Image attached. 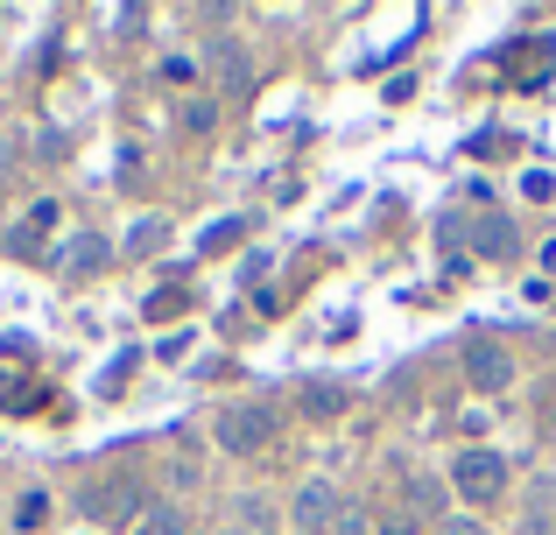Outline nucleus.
Returning a JSON list of instances; mask_svg holds the SVG:
<instances>
[{
    "mask_svg": "<svg viewBox=\"0 0 556 535\" xmlns=\"http://www.w3.org/2000/svg\"><path fill=\"white\" fill-rule=\"evenodd\" d=\"M521 535H543V508H535V514H529V522H521Z\"/></svg>",
    "mask_w": 556,
    "mask_h": 535,
    "instance_id": "obj_23",
    "label": "nucleus"
},
{
    "mask_svg": "<svg viewBox=\"0 0 556 535\" xmlns=\"http://www.w3.org/2000/svg\"><path fill=\"white\" fill-rule=\"evenodd\" d=\"M374 535H416V522H408V514H380Z\"/></svg>",
    "mask_w": 556,
    "mask_h": 535,
    "instance_id": "obj_22",
    "label": "nucleus"
},
{
    "mask_svg": "<svg viewBox=\"0 0 556 535\" xmlns=\"http://www.w3.org/2000/svg\"><path fill=\"white\" fill-rule=\"evenodd\" d=\"M380 99H388V106H402V99H416V78H388V85H380Z\"/></svg>",
    "mask_w": 556,
    "mask_h": 535,
    "instance_id": "obj_20",
    "label": "nucleus"
},
{
    "mask_svg": "<svg viewBox=\"0 0 556 535\" xmlns=\"http://www.w3.org/2000/svg\"><path fill=\"white\" fill-rule=\"evenodd\" d=\"M472 254H479V262H515V254H521L515 219H507V212H486V219L472 226Z\"/></svg>",
    "mask_w": 556,
    "mask_h": 535,
    "instance_id": "obj_6",
    "label": "nucleus"
},
{
    "mask_svg": "<svg viewBox=\"0 0 556 535\" xmlns=\"http://www.w3.org/2000/svg\"><path fill=\"white\" fill-rule=\"evenodd\" d=\"M232 522H240V535H275V528H282V514H275V500L240 494V500H232Z\"/></svg>",
    "mask_w": 556,
    "mask_h": 535,
    "instance_id": "obj_9",
    "label": "nucleus"
},
{
    "mask_svg": "<svg viewBox=\"0 0 556 535\" xmlns=\"http://www.w3.org/2000/svg\"><path fill=\"white\" fill-rule=\"evenodd\" d=\"M339 508H345V494L331 480H311V486H296V528L303 535H331V522H339Z\"/></svg>",
    "mask_w": 556,
    "mask_h": 535,
    "instance_id": "obj_5",
    "label": "nucleus"
},
{
    "mask_svg": "<svg viewBox=\"0 0 556 535\" xmlns=\"http://www.w3.org/2000/svg\"><path fill=\"white\" fill-rule=\"evenodd\" d=\"M212 437H218V451L254 458V451H268V437H275V409L268 402H240V409H226L212 423Z\"/></svg>",
    "mask_w": 556,
    "mask_h": 535,
    "instance_id": "obj_1",
    "label": "nucleus"
},
{
    "mask_svg": "<svg viewBox=\"0 0 556 535\" xmlns=\"http://www.w3.org/2000/svg\"><path fill=\"white\" fill-rule=\"evenodd\" d=\"M184 127H198V135H204V127H212V106H204V99H190V106H184Z\"/></svg>",
    "mask_w": 556,
    "mask_h": 535,
    "instance_id": "obj_21",
    "label": "nucleus"
},
{
    "mask_svg": "<svg viewBox=\"0 0 556 535\" xmlns=\"http://www.w3.org/2000/svg\"><path fill=\"white\" fill-rule=\"evenodd\" d=\"M430 535H486V522H472V514H437Z\"/></svg>",
    "mask_w": 556,
    "mask_h": 535,
    "instance_id": "obj_16",
    "label": "nucleus"
},
{
    "mask_svg": "<svg viewBox=\"0 0 556 535\" xmlns=\"http://www.w3.org/2000/svg\"><path fill=\"white\" fill-rule=\"evenodd\" d=\"M331 535H374L367 508H353V500H345V508H339V522H331Z\"/></svg>",
    "mask_w": 556,
    "mask_h": 535,
    "instance_id": "obj_14",
    "label": "nucleus"
},
{
    "mask_svg": "<svg viewBox=\"0 0 556 535\" xmlns=\"http://www.w3.org/2000/svg\"><path fill=\"white\" fill-rule=\"evenodd\" d=\"M50 226H56V198H36V205H28V226L14 233V247H36V240L50 233Z\"/></svg>",
    "mask_w": 556,
    "mask_h": 535,
    "instance_id": "obj_10",
    "label": "nucleus"
},
{
    "mask_svg": "<svg viewBox=\"0 0 556 535\" xmlns=\"http://www.w3.org/2000/svg\"><path fill=\"white\" fill-rule=\"evenodd\" d=\"M451 486H458L465 500H501L507 494V458L486 451V444H472V451L451 458Z\"/></svg>",
    "mask_w": 556,
    "mask_h": 535,
    "instance_id": "obj_2",
    "label": "nucleus"
},
{
    "mask_svg": "<svg viewBox=\"0 0 556 535\" xmlns=\"http://www.w3.org/2000/svg\"><path fill=\"white\" fill-rule=\"evenodd\" d=\"M437 500H444V486H437V480H408V508H416V514H430Z\"/></svg>",
    "mask_w": 556,
    "mask_h": 535,
    "instance_id": "obj_15",
    "label": "nucleus"
},
{
    "mask_svg": "<svg viewBox=\"0 0 556 535\" xmlns=\"http://www.w3.org/2000/svg\"><path fill=\"white\" fill-rule=\"evenodd\" d=\"M212 71H218V92H247L254 85V64L232 36H212Z\"/></svg>",
    "mask_w": 556,
    "mask_h": 535,
    "instance_id": "obj_8",
    "label": "nucleus"
},
{
    "mask_svg": "<svg viewBox=\"0 0 556 535\" xmlns=\"http://www.w3.org/2000/svg\"><path fill=\"white\" fill-rule=\"evenodd\" d=\"M113 262V240L106 233H71L64 247H56V268H71V275H92V268H106Z\"/></svg>",
    "mask_w": 556,
    "mask_h": 535,
    "instance_id": "obj_7",
    "label": "nucleus"
},
{
    "mask_svg": "<svg viewBox=\"0 0 556 535\" xmlns=\"http://www.w3.org/2000/svg\"><path fill=\"white\" fill-rule=\"evenodd\" d=\"M465 381H472L479 395H501V387L515 381V359H507V345L472 339V345H465Z\"/></svg>",
    "mask_w": 556,
    "mask_h": 535,
    "instance_id": "obj_4",
    "label": "nucleus"
},
{
    "mask_svg": "<svg viewBox=\"0 0 556 535\" xmlns=\"http://www.w3.org/2000/svg\"><path fill=\"white\" fill-rule=\"evenodd\" d=\"M85 514H92V522H141V514H149V494H141L135 472H113V480L85 486Z\"/></svg>",
    "mask_w": 556,
    "mask_h": 535,
    "instance_id": "obj_3",
    "label": "nucleus"
},
{
    "mask_svg": "<svg viewBox=\"0 0 556 535\" xmlns=\"http://www.w3.org/2000/svg\"><path fill=\"white\" fill-rule=\"evenodd\" d=\"M163 78L169 85H190V78H198V64H190V56H163Z\"/></svg>",
    "mask_w": 556,
    "mask_h": 535,
    "instance_id": "obj_19",
    "label": "nucleus"
},
{
    "mask_svg": "<svg viewBox=\"0 0 556 535\" xmlns=\"http://www.w3.org/2000/svg\"><path fill=\"white\" fill-rule=\"evenodd\" d=\"M135 535H184V514L177 508H155V514H141Z\"/></svg>",
    "mask_w": 556,
    "mask_h": 535,
    "instance_id": "obj_12",
    "label": "nucleus"
},
{
    "mask_svg": "<svg viewBox=\"0 0 556 535\" xmlns=\"http://www.w3.org/2000/svg\"><path fill=\"white\" fill-rule=\"evenodd\" d=\"M163 233H169L163 219H141L135 233H127V254H155V247H163Z\"/></svg>",
    "mask_w": 556,
    "mask_h": 535,
    "instance_id": "obj_13",
    "label": "nucleus"
},
{
    "mask_svg": "<svg viewBox=\"0 0 556 535\" xmlns=\"http://www.w3.org/2000/svg\"><path fill=\"white\" fill-rule=\"evenodd\" d=\"M303 409H311V416H339V409H345V387H331V381L303 387Z\"/></svg>",
    "mask_w": 556,
    "mask_h": 535,
    "instance_id": "obj_11",
    "label": "nucleus"
},
{
    "mask_svg": "<svg viewBox=\"0 0 556 535\" xmlns=\"http://www.w3.org/2000/svg\"><path fill=\"white\" fill-rule=\"evenodd\" d=\"M42 514H50V494H22V508H14V522H22V528H36Z\"/></svg>",
    "mask_w": 556,
    "mask_h": 535,
    "instance_id": "obj_17",
    "label": "nucleus"
},
{
    "mask_svg": "<svg viewBox=\"0 0 556 535\" xmlns=\"http://www.w3.org/2000/svg\"><path fill=\"white\" fill-rule=\"evenodd\" d=\"M232 240H240V219H226V226H212V233H204V254H218V247H232Z\"/></svg>",
    "mask_w": 556,
    "mask_h": 535,
    "instance_id": "obj_18",
    "label": "nucleus"
}]
</instances>
